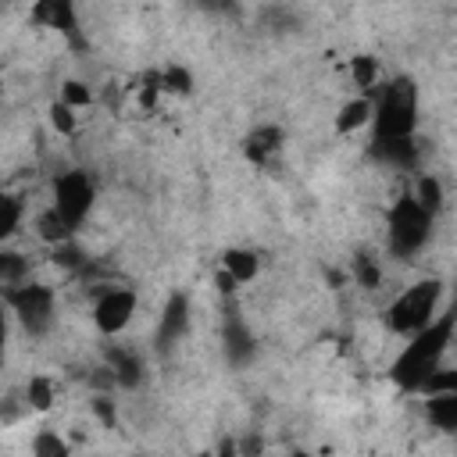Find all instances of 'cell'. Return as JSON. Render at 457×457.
<instances>
[{"mask_svg":"<svg viewBox=\"0 0 457 457\" xmlns=\"http://www.w3.org/2000/svg\"><path fill=\"white\" fill-rule=\"evenodd\" d=\"M453 328H457V303L446 311V314H436L425 328H418L411 336V343L396 353L393 361V382L407 393H421L428 375L436 368H443V357H446V346L453 339Z\"/></svg>","mask_w":457,"mask_h":457,"instance_id":"obj_1","label":"cell"},{"mask_svg":"<svg viewBox=\"0 0 457 457\" xmlns=\"http://www.w3.org/2000/svg\"><path fill=\"white\" fill-rule=\"evenodd\" d=\"M371 136L375 139H403L414 136L418 125V86L411 79H389L371 93Z\"/></svg>","mask_w":457,"mask_h":457,"instance_id":"obj_2","label":"cell"},{"mask_svg":"<svg viewBox=\"0 0 457 457\" xmlns=\"http://www.w3.org/2000/svg\"><path fill=\"white\" fill-rule=\"evenodd\" d=\"M439 296L443 286L436 278H421L414 286H407L400 296H393V303L386 307V325L400 336H414L418 328H425L436 311H439Z\"/></svg>","mask_w":457,"mask_h":457,"instance_id":"obj_3","label":"cell"},{"mask_svg":"<svg viewBox=\"0 0 457 457\" xmlns=\"http://www.w3.org/2000/svg\"><path fill=\"white\" fill-rule=\"evenodd\" d=\"M432 211H425L414 193L411 196H400L393 207H389V250L396 257H414L425 250L428 236H432Z\"/></svg>","mask_w":457,"mask_h":457,"instance_id":"obj_4","label":"cell"},{"mask_svg":"<svg viewBox=\"0 0 457 457\" xmlns=\"http://www.w3.org/2000/svg\"><path fill=\"white\" fill-rule=\"evenodd\" d=\"M4 300L18 314V321L25 325L29 336H43L50 328V321H54V289L50 286H39V282L25 278L18 286H7Z\"/></svg>","mask_w":457,"mask_h":457,"instance_id":"obj_5","label":"cell"},{"mask_svg":"<svg viewBox=\"0 0 457 457\" xmlns=\"http://www.w3.org/2000/svg\"><path fill=\"white\" fill-rule=\"evenodd\" d=\"M93 182L86 179V171H64L54 179V207L79 228V221L89 214L93 207Z\"/></svg>","mask_w":457,"mask_h":457,"instance_id":"obj_6","label":"cell"},{"mask_svg":"<svg viewBox=\"0 0 457 457\" xmlns=\"http://www.w3.org/2000/svg\"><path fill=\"white\" fill-rule=\"evenodd\" d=\"M132 314H136V293L132 289H107L96 300V307H93V321H96V328L104 336L125 332L129 321H132Z\"/></svg>","mask_w":457,"mask_h":457,"instance_id":"obj_7","label":"cell"},{"mask_svg":"<svg viewBox=\"0 0 457 457\" xmlns=\"http://www.w3.org/2000/svg\"><path fill=\"white\" fill-rule=\"evenodd\" d=\"M29 18L39 29H54L64 39L79 43V11H75V0H36L32 11H29Z\"/></svg>","mask_w":457,"mask_h":457,"instance_id":"obj_8","label":"cell"},{"mask_svg":"<svg viewBox=\"0 0 457 457\" xmlns=\"http://www.w3.org/2000/svg\"><path fill=\"white\" fill-rule=\"evenodd\" d=\"M186 325H189V303H186V296H182V293H171V300L164 303L161 325H157V343H161V346H168V343L182 339Z\"/></svg>","mask_w":457,"mask_h":457,"instance_id":"obj_9","label":"cell"},{"mask_svg":"<svg viewBox=\"0 0 457 457\" xmlns=\"http://www.w3.org/2000/svg\"><path fill=\"white\" fill-rule=\"evenodd\" d=\"M371 114H375L371 96L361 93V96H353V100H346V104L339 107V114H336V129H339L343 136H346V132H361L364 125H371Z\"/></svg>","mask_w":457,"mask_h":457,"instance_id":"obj_10","label":"cell"},{"mask_svg":"<svg viewBox=\"0 0 457 457\" xmlns=\"http://www.w3.org/2000/svg\"><path fill=\"white\" fill-rule=\"evenodd\" d=\"M282 150V129L278 125H257L250 136H246V154L250 161L264 164L268 157H275Z\"/></svg>","mask_w":457,"mask_h":457,"instance_id":"obj_11","label":"cell"},{"mask_svg":"<svg viewBox=\"0 0 457 457\" xmlns=\"http://www.w3.org/2000/svg\"><path fill=\"white\" fill-rule=\"evenodd\" d=\"M375 157L393 164V168H414L418 161V146H414V136H403V139H375Z\"/></svg>","mask_w":457,"mask_h":457,"instance_id":"obj_12","label":"cell"},{"mask_svg":"<svg viewBox=\"0 0 457 457\" xmlns=\"http://www.w3.org/2000/svg\"><path fill=\"white\" fill-rule=\"evenodd\" d=\"M425 414H428V421L436 428L457 432V389H450V393H428Z\"/></svg>","mask_w":457,"mask_h":457,"instance_id":"obj_13","label":"cell"},{"mask_svg":"<svg viewBox=\"0 0 457 457\" xmlns=\"http://www.w3.org/2000/svg\"><path fill=\"white\" fill-rule=\"evenodd\" d=\"M71 232H75V225H71V221H68L54 204L36 218V236H39L43 243H54V246H57V243H68V239H71Z\"/></svg>","mask_w":457,"mask_h":457,"instance_id":"obj_14","label":"cell"},{"mask_svg":"<svg viewBox=\"0 0 457 457\" xmlns=\"http://www.w3.org/2000/svg\"><path fill=\"white\" fill-rule=\"evenodd\" d=\"M225 353L236 364H243V361L253 357V336H250V328L239 318H228L225 321Z\"/></svg>","mask_w":457,"mask_h":457,"instance_id":"obj_15","label":"cell"},{"mask_svg":"<svg viewBox=\"0 0 457 457\" xmlns=\"http://www.w3.org/2000/svg\"><path fill=\"white\" fill-rule=\"evenodd\" d=\"M221 268L243 286V282H250V278H257V253L253 250H243V246H228L225 253H221Z\"/></svg>","mask_w":457,"mask_h":457,"instance_id":"obj_16","label":"cell"},{"mask_svg":"<svg viewBox=\"0 0 457 457\" xmlns=\"http://www.w3.org/2000/svg\"><path fill=\"white\" fill-rule=\"evenodd\" d=\"M107 361H111V375H114V382H118V386H136V382H139L143 364H139V357H136L132 350L114 346V350L107 353Z\"/></svg>","mask_w":457,"mask_h":457,"instance_id":"obj_17","label":"cell"},{"mask_svg":"<svg viewBox=\"0 0 457 457\" xmlns=\"http://www.w3.org/2000/svg\"><path fill=\"white\" fill-rule=\"evenodd\" d=\"M350 82H353L361 93H375V86H378V61H375L371 54L350 57Z\"/></svg>","mask_w":457,"mask_h":457,"instance_id":"obj_18","label":"cell"},{"mask_svg":"<svg viewBox=\"0 0 457 457\" xmlns=\"http://www.w3.org/2000/svg\"><path fill=\"white\" fill-rule=\"evenodd\" d=\"M54 382L46 378V375H32L29 378V386H25V403L32 407V411H46L50 403H54Z\"/></svg>","mask_w":457,"mask_h":457,"instance_id":"obj_19","label":"cell"},{"mask_svg":"<svg viewBox=\"0 0 457 457\" xmlns=\"http://www.w3.org/2000/svg\"><path fill=\"white\" fill-rule=\"evenodd\" d=\"M414 200L425 207V211H439L443 207V186H439V179H432V175H421L418 179V186H414Z\"/></svg>","mask_w":457,"mask_h":457,"instance_id":"obj_20","label":"cell"},{"mask_svg":"<svg viewBox=\"0 0 457 457\" xmlns=\"http://www.w3.org/2000/svg\"><path fill=\"white\" fill-rule=\"evenodd\" d=\"M18 221H21V200L18 196H4L0 200V236L11 239L18 232Z\"/></svg>","mask_w":457,"mask_h":457,"instance_id":"obj_21","label":"cell"},{"mask_svg":"<svg viewBox=\"0 0 457 457\" xmlns=\"http://www.w3.org/2000/svg\"><path fill=\"white\" fill-rule=\"evenodd\" d=\"M0 278H4V289H7V286H18V282H25V278H29V268H25V261H21L18 253H4V257H0Z\"/></svg>","mask_w":457,"mask_h":457,"instance_id":"obj_22","label":"cell"},{"mask_svg":"<svg viewBox=\"0 0 457 457\" xmlns=\"http://www.w3.org/2000/svg\"><path fill=\"white\" fill-rule=\"evenodd\" d=\"M61 100L79 111V107H89V104H93V89H89L86 82H79V79H68V82L61 86Z\"/></svg>","mask_w":457,"mask_h":457,"instance_id":"obj_23","label":"cell"},{"mask_svg":"<svg viewBox=\"0 0 457 457\" xmlns=\"http://www.w3.org/2000/svg\"><path fill=\"white\" fill-rule=\"evenodd\" d=\"M161 89H168V93H189V89H193V79H189L186 68L171 64V68L161 71Z\"/></svg>","mask_w":457,"mask_h":457,"instance_id":"obj_24","label":"cell"},{"mask_svg":"<svg viewBox=\"0 0 457 457\" xmlns=\"http://www.w3.org/2000/svg\"><path fill=\"white\" fill-rule=\"evenodd\" d=\"M50 125H54L57 132L71 136V132H75V107H71V104H64V100L50 104Z\"/></svg>","mask_w":457,"mask_h":457,"instance_id":"obj_25","label":"cell"},{"mask_svg":"<svg viewBox=\"0 0 457 457\" xmlns=\"http://www.w3.org/2000/svg\"><path fill=\"white\" fill-rule=\"evenodd\" d=\"M32 453H36V457H61V453H68V446H64L54 432H39V436L32 439Z\"/></svg>","mask_w":457,"mask_h":457,"instance_id":"obj_26","label":"cell"},{"mask_svg":"<svg viewBox=\"0 0 457 457\" xmlns=\"http://www.w3.org/2000/svg\"><path fill=\"white\" fill-rule=\"evenodd\" d=\"M357 278H361V286H378V268H375V261L371 257H357Z\"/></svg>","mask_w":457,"mask_h":457,"instance_id":"obj_27","label":"cell"},{"mask_svg":"<svg viewBox=\"0 0 457 457\" xmlns=\"http://www.w3.org/2000/svg\"><path fill=\"white\" fill-rule=\"evenodd\" d=\"M214 286H218V289H221V293H232V289H236V286H239V282H236V278H232V275H228V271H225V268H221V271H218V275H214Z\"/></svg>","mask_w":457,"mask_h":457,"instance_id":"obj_28","label":"cell"}]
</instances>
